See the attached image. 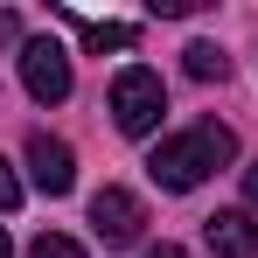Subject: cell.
Returning <instances> with one entry per match:
<instances>
[{"instance_id": "cell-10", "label": "cell", "mask_w": 258, "mask_h": 258, "mask_svg": "<svg viewBox=\"0 0 258 258\" xmlns=\"http://www.w3.org/2000/svg\"><path fill=\"white\" fill-rule=\"evenodd\" d=\"M14 203H21V174H14V168H7V161H0V216L14 210Z\"/></svg>"}, {"instance_id": "cell-14", "label": "cell", "mask_w": 258, "mask_h": 258, "mask_svg": "<svg viewBox=\"0 0 258 258\" xmlns=\"http://www.w3.org/2000/svg\"><path fill=\"white\" fill-rule=\"evenodd\" d=\"M0 258H14V244H7V230H0Z\"/></svg>"}, {"instance_id": "cell-12", "label": "cell", "mask_w": 258, "mask_h": 258, "mask_svg": "<svg viewBox=\"0 0 258 258\" xmlns=\"http://www.w3.org/2000/svg\"><path fill=\"white\" fill-rule=\"evenodd\" d=\"M244 203H251V210H258V161H251V168H244Z\"/></svg>"}, {"instance_id": "cell-11", "label": "cell", "mask_w": 258, "mask_h": 258, "mask_svg": "<svg viewBox=\"0 0 258 258\" xmlns=\"http://www.w3.org/2000/svg\"><path fill=\"white\" fill-rule=\"evenodd\" d=\"M7 42H21V21H14V14H0V49Z\"/></svg>"}, {"instance_id": "cell-8", "label": "cell", "mask_w": 258, "mask_h": 258, "mask_svg": "<svg viewBox=\"0 0 258 258\" xmlns=\"http://www.w3.org/2000/svg\"><path fill=\"white\" fill-rule=\"evenodd\" d=\"M181 63H188V77H203V84H210V77H230V56H223L216 42H188Z\"/></svg>"}, {"instance_id": "cell-1", "label": "cell", "mask_w": 258, "mask_h": 258, "mask_svg": "<svg viewBox=\"0 0 258 258\" xmlns=\"http://www.w3.org/2000/svg\"><path fill=\"white\" fill-rule=\"evenodd\" d=\"M223 161H237V133L216 126V119H203V126L161 140V147L147 154V174H154L161 188H174V196H188V188H203Z\"/></svg>"}, {"instance_id": "cell-2", "label": "cell", "mask_w": 258, "mask_h": 258, "mask_svg": "<svg viewBox=\"0 0 258 258\" xmlns=\"http://www.w3.org/2000/svg\"><path fill=\"white\" fill-rule=\"evenodd\" d=\"M161 112H168V84H161V70L133 63V70L112 77V126L126 133V140H147V133L161 126Z\"/></svg>"}, {"instance_id": "cell-9", "label": "cell", "mask_w": 258, "mask_h": 258, "mask_svg": "<svg viewBox=\"0 0 258 258\" xmlns=\"http://www.w3.org/2000/svg\"><path fill=\"white\" fill-rule=\"evenodd\" d=\"M21 258H84V244H77V237H63V230H42Z\"/></svg>"}, {"instance_id": "cell-7", "label": "cell", "mask_w": 258, "mask_h": 258, "mask_svg": "<svg viewBox=\"0 0 258 258\" xmlns=\"http://www.w3.org/2000/svg\"><path fill=\"white\" fill-rule=\"evenodd\" d=\"M70 21H77L84 49H98V56H105V49H133V42H140V28H133V21H84V14H70Z\"/></svg>"}, {"instance_id": "cell-6", "label": "cell", "mask_w": 258, "mask_h": 258, "mask_svg": "<svg viewBox=\"0 0 258 258\" xmlns=\"http://www.w3.org/2000/svg\"><path fill=\"white\" fill-rule=\"evenodd\" d=\"M203 244H210V258H258V223H251V210H216V216H203Z\"/></svg>"}, {"instance_id": "cell-5", "label": "cell", "mask_w": 258, "mask_h": 258, "mask_svg": "<svg viewBox=\"0 0 258 258\" xmlns=\"http://www.w3.org/2000/svg\"><path fill=\"white\" fill-rule=\"evenodd\" d=\"M28 174H35L42 196H70V188H77V154H70L63 140L35 133V140H28Z\"/></svg>"}, {"instance_id": "cell-3", "label": "cell", "mask_w": 258, "mask_h": 258, "mask_svg": "<svg viewBox=\"0 0 258 258\" xmlns=\"http://www.w3.org/2000/svg\"><path fill=\"white\" fill-rule=\"evenodd\" d=\"M21 84H28L35 105H63V98H70V49L49 42V35L21 42Z\"/></svg>"}, {"instance_id": "cell-4", "label": "cell", "mask_w": 258, "mask_h": 258, "mask_svg": "<svg viewBox=\"0 0 258 258\" xmlns=\"http://www.w3.org/2000/svg\"><path fill=\"white\" fill-rule=\"evenodd\" d=\"M91 230H98V244H105V251L140 244V230H147L140 196H133V188H98V196H91Z\"/></svg>"}, {"instance_id": "cell-13", "label": "cell", "mask_w": 258, "mask_h": 258, "mask_svg": "<svg viewBox=\"0 0 258 258\" xmlns=\"http://www.w3.org/2000/svg\"><path fill=\"white\" fill-rule=\"evenodd\" d=\"M147 258H188V251H181V244H154Z\"/></svg>"}]
</instances>
